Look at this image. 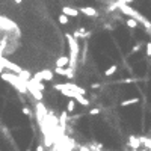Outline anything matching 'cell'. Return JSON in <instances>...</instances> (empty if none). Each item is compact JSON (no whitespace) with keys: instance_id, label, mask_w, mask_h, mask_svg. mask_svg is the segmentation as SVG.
<instances>
[{"instance_id":"1","label":"cell","mask_w":151,"mask_h":151,"mask_svg":"<svg viewBox=\"0 0 151 151\" xmlns=\"http://www.w3.org/2000/svg\"><path fill=\"white\" fill-rule=\"evenodd\" d=\"M0 77H2L5 82L11 83V85L15 88V89L20 91L21 94H26V92H27V86H26V83L20 79L18 74H15V73H2V74H0Z\"/></svg>"},{"instance_id":"2","label":"cell","mask_w":151,"mask_h":151,"mask_svg":"<svg viewBox=\"0 0 151 151\" xmlns=\"http://www.w3.org/2000/svg\"><path fill=\"white\" fill-rule=\"evenodd\" d=\"M26 83V86H27V91L32 94V97L35 100H42V92L38 89V86H37V80H35V79L32 77L30 80H27V82H24Z\"/></svg>"},{"instance_id":"3","label":"cell","mask_w":151,"mask_h":151,"mask_svg":"<svg viewBox=\"0 0 151 151\" xmlns=\"http://www.w3.org/2000/svg\"><path fill=\"white\" fill-rule=\"evenodd\" d=\"M33 79H35V80H38V82H42V80H53V73H51L50 70H44V71H41V73L35 74Z\"/></svg>"},{"instance_id":"4","label":"cell","mask_w":151,"mask_h":151,"mask_svg":"<svg viewBox=\"0 0 151 151\" xmlns=\"http://www.w3.org/2000/svg\"><path fill=\"white\" fill-rule=\"evenodd\" d=\"M55 73L56 74H60V76H67L68 79H74V70L73 68H70V67H67V68H55Z\"/></svg>"},{"instance_id":"5","label":"cell","mask_w":151,"mask_h":151,"mask_svg":"<svg viewBox=\"0 0 151 151\" xmlns=\"http://www.w3.org/2000/svg\"><path fill=\"white\" fill-rule=\"evenodd\" d=\"M79 11H80L82 14H85V15H88V17H97V11L92 6H82Z\"/></svg>"},{"instance_id":"6","label":"cell","mask_w":151,"mask_h":151,"mask_svg":"<svg viewBox=\"0 0 151 151\" xmlns=\"http://www.w3.org/2000/svg\"><path fill=\"white\" fill-rule=\"evenodd\" d=\"M62 14H65L67 17H77L79 11L74 9V8H71V6H64L62 8Z\"/></svg>"},{"instance_id":"7","label":"cell","mask_w":151,"mask_h":151,"mask_svg":"<svg viewBox=\"0 0 151 151\" xmlns=\"http://www.w3.org/2000/svg\"><path fill=\"white\" fill-rule=\"evenodd\" d=\"M129 145L131 148H135V150H139V147L142 145V142H140V138H136V136H130L129 138Z\"/></svg>"},{"instance_id":"8","label":"cell","mask_w":151,"mask_h":151,"mask_svg":"<svg viewBox=\"0 0 151 151\" xmlns=\"http://www.w3.org/2000/svg\"><path fill=\"white\" fill-rule=\"evenodd\" d=\"M68 64H70V58H68L67 55L58 58V60H56V67H58V68H64V67H67Z\"/></svg>"},{"instance_id":"9","label":"cell","mask_w":151,"mask_h":151,"mask_svg":"<svg viewBox=\"0 0 151 151\" xmlns=\"http://www.w3.org/2000/svg\"><path fill=\"white\" fill-rule=\"evenodd\" d=\"M74 100H76V103L82 104V106H89V104H91V101L88 100L85 95H80V94H77V95L74 97Z\"/></svg>"},{"instance_id":"10","label":"cell","mask_w":151,"mask_h":151,"mask_svg":"<svg viewBox=\"0 0 151 151\" xmlns=\"http://www.w3.org/2000/svg\"><path fill=\"white\" fill-rule=\"evenodd\" d=\"M135 103H139L138 97H133V98H129V100H122L119 104L122 106V107H127V106H131V104H135Z\"/></svg>"},{"instance_id":"11","label":"cell","mask_w":151,"mask_h":151,"mask_svg":"<svg viewBox=\"0 0 151 151\" xmlns=\"http://www.w3.org/2000/svg\"><path fill=\"white\" fill-rule=\"evenodd\" d=\"M74 109H76V100L74 98H70L68 103H67V112L68 113H73Z\"/></svg>"},{"instance_id":"12","label":"cell","mask_w":151,"mask_h":151,"mask_svg":"<svg viewBox=\"0 0 151 151\" xmlns=\"http://www.w3.org/2000/svg\"><path fill=\"white\" fill-rule=\"evenodd\" d=\"M117 70H118V67H117V65H110L107 70L104 71V76H106V77H110L112 74H115V73H117Z\"/></svg>"},{"instance_id":"13","label":"cell","mask_w":151,"mask_h":151,"mask_svg":"<svg viewBox=\"0 0 151 151\" xmlns=\"http://www.w3.org/2000/svg\"><path fill=\"white\" fill-rule=\"evenodd\" d=\"M140 142L147 150H151V139L150 138H145V136H140Z\"/></svg>"},{"instance_id":"14","label":"cell","mask_w":151,"mask_h":151,"mask_svg":"<svg viewBox=\"0 0 151 151\" xmlns=\"http://www.w3.org/2000/svg\"><path fill=\"white\" fill-rule=\"evenodd\" d=\"M127 27L136 29V27H138V21H136L135 18H131V17H129V18H127Z\"/></svg>"},{"instance_id":"15","label":"cell","mask_w":151,"mask_h":151,"mask_svg":"<svg viewBox=\"0 0 151 151\" xmlns=\"http://www.w3.org/2000/svg\"><path fill=\"white\" fill-rule=\"evenodd\" d=\"M58 20H59V23H60V24H64V26L70 23V18H68V17H67L65 14H60V15L58 17Z\"/></svg>"},{"instance_id":"16","label":"cell","mask_w":151,"mask_h":151,"mask_svg":"<svg viewBox=\"0 0 151 151\" xmlns=\"http://www.w3.org/2000/svg\"><path fill=\"white\" fill-rule=\"evenodd\" d=\"M140 48H142V44H140V42H136L135 46H133L131 51H130V56H131V55H135V53H138V51H140Z\"/></svg>"},{"instance_id":"17","label":"cell","mask_w":151,"mask_h":151,"mask_svg":"<svg viewBox=\"0 0 151 151\" xmlns=\"http://www.w3.org/2000/svg\"><path fill=\"white\" fill-rule=\"evenodd\" d=\"M98 113H100V109H98V107H95V109L89 110V115H92V117H95V115H98Z\"/></svg>"},{"instance_id":"18","label":"cell","mask_w":151,"mask_h":151,"mask_svg":"<svg viewBox=\"0 0 151 151\" xmlns=\"http://www.w3.org/2000/svg\"><path fill=\"white\" fill-rule=\"evenodd\" d=\"M147 56L151 58V42H147Z\"/></svg>"},{"instance_id":"19","label":"cell","mask_w":151,"mask_h":151,"mask_svg":"<svg viewBox=\"0 0 151 151\" xmlns=\"http://www.w3.org/2000/svg\"><path fill=\"white\" fill-rule=\"evenodd\" d=\"M23 113H24V115H27V117H32V112H30V109H29V107H23Z\"/></svg>"},{"instance_id":"20","label":"cell","mask_w":151,"mask_h":151,"mask_svg":"<svg viewBox=\"0 0 151 151\" xmlns=\"http://www.w3.org/2000/svg\"><path fill=\"white\" fill-rule=\"evenodd\" d=\"M77 148H79V151H91L89 147H85V145H79Z\"/></svg>"},{"instance_id":"21","label":"cell","mask_w":151,"mask_h":151,"mask_svg":"<svg viewBox=\"0 0 151 151\" xmlns=\"http://www.w3.org/2000/svg\"><path fill=\"white\" fill-rule=\"evenodd\" d=\"M122 82L124 83H131V82H136V79H124Z\"/></svg>"},{"instance_id":"22","label":"cell","mask_w":151,"mask_h":151,"mask_svg":"<svg viewBox=\"0 0 151 151\" xmlns=\"http://www.w3.org/2000/svg\"><path fill=\"white\" fill-rule=\"evenodd\" d=\"M37 151H46V147H44V145H38V147H37Z\"/></svg>"},{"instance_id":"23","label":"cell","mask_w":151,"mask_h":151,"mask_svg":"<svg viewBox=\"0 0 151 151\" xmlns=\"http://www.w3.org/2000/svg\"><path fill=\"white\" fill-rule=\"evenodd\" d=\"M100 86H101L100 83H94V85L91 86V89H97V88H100Z\"/></svg>"},{"instance_id":"24","label":"cell","mask_w":151,"mask_h":151,"mask_svg":"<svg viewBox=\"0 0 151 151\" xmlns=\"http://www.w3.org/2000/svg\"><path fill=\"white\" fill-rule=\"evenodd\" d=\"M14 2H15V3H17V5H20V3H21V2H23V0H14Z\"/></svg>"}]
</instances>
